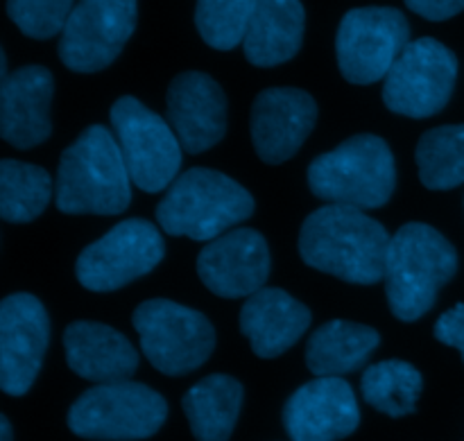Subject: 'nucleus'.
Returning a JSON list of instances; mask_svg holds the SVG:
<instances>
[{
	"label": "nucleus",
	"instance_id": "7ed1b4c3",
	"mask_svg": "<svg viewBox=\"0 0 464 441\" xmlns=\"http://www.w3.org/2000/svg\"><path fill=\"white\" fill-rule=\"evenodd\" d=\"M458 272V252L438 229L408 222L390 238L385 258V294L401 321H417L438 302Z\"/></svg>",
	"mask_w": 464,
	"mask_h": 441
},
{
	"label": "nucleus",
	"instance_id": "7c9ffc66",
	"mask_svg": "<svg viewBox=\"0 0 464 441\" xmlns=\"http://www.w3.org/2000/svg\"><path fill=\"white\" fill-rule=\"evenodd\" d=\"M0 441H14L12 424H9L7 417H0Z\"/></svg>",
	"mask_w": 464,
	"mask_h": 441
},
{
	"label": "nucleus",
	"instance_id": "412c9836",
	"mask_svg": "<svg viewBox=\"0 0 464 441\" xmlns=\"http://www.w3.org/2000/svg\"><path fill=\"white\" fill-rule=\"evenodd\" d=\"M306 30L302 0H256L247 36L245 57L258 68H272L290 62L299 53Z\"/></svg>",
	"mask_w": 464,
	"mask_h": 441
},
{
	"label": "nucleus",
	"instance_id": "bb28decb",
	"mask_svg": "<svg viewBox=\"0 0 464 441\" xmlns=\"http://www.w3.org/2000/svg\"><path fill=\"white\" fill-rule=\"evenodd\" d=\"M256 0H198L195 27L204 43L216 50H234L247 36Z\"/></svg>",
	"mask_w": 464,
	"mask_h": 441
},
{
	"label": "nucleus",
	"instance_id": "6ab92c4d",
	"mask_svg": "<svg viewBox=\"0 0 464 441\" xmlns=\"http://www.w3.org/2000/svg\"><path fill=\"white\" fill-rule=\"evenodd\" d=\"M66 362L80 379L93 383L130 380L139 369V351L121 333L100 321H72L63 331Z\"/></svg>",
	"mask_w": 464,
	"mask_h": 441
},
{
	"label": "nucleus",
	"instance_id": "c85d7f7f",
	"mask_svg": "<svg viewBox=\"0 0 464 441\" xmlns=\"http://www.w3.org/2000/svg\"><path fill=\"white\" fill-rule=\"evenodd\" d=\"M435 338L447 347L458 349L464 362V303H456L451 311L442 312L435 324Z\"/></svg>",
	"mask_w": 464,
	"mask_h": 441
},
{
	"label": "nucleus",
	"instance_id": "4be33fe9",
	"mask_svg": "<svg viewBox=\"0 0 464 441\" xmlns=\"http://www.w3.org/2000/svg\"><path fill=\"white\" fill-rule=\"evenodd\" d=\"M381 344L379 331L334 320L315 329L306 344V367L317 379H343L361 369Z\"/></svg>",
	"mask_w": 464,
	"mask_h": 441
},
{
	"label": "nucleus",
	"instance_id": "6e6552de",
	"mask_svg": "<svg viewBox=\"0 0 464 441\" xmlns=\"http://www.w3.org/2000/svg\"><path fill=\"white\" fill-rule=\"evenodd\" d=\"M109 118L131 184L145 193H161L175 184L181 170L184 148L170 122L131 95L118 98Z\"/></svg>",
	"mask_w": 464,
	"mask_h": 441
},
{
	"label": "nucleus",
	"instance_id": "f03ea898",
	"mask_svg": "<svg viewBox=\"0 0 464 441\" xmlns=\"http://www.w3.org/2000/svg\"><path fill=\"white\" fill-rule=\"evenodd\" d=\"M54 199L68 216H121L130 206L131 177L121 145L107 127H86L63 149Z\"/></svg>",
	"mask_w": 464,
	"mask_h": 441
},
{
	"label": "nucleus",
	"instance_id": "f257e3e1",
	"mask_svg": "<svg viewBox=\"0 0 464 441\" xmlns=\"http://www.w3.org/2000/svg\"><path fill=\"white\" fill-rule=\"evenodd\" d=\"M392 235L362 208L326 204L304 220L299 254L308 267L347 283L374 285L385 276Z\"/></svg>",
	"mask_w": 464,
	"mask_h": 441
},
{
	"label": "nucleus",
	"instance_id": "f8f14e48",
	"mask_svg": "<svg viewBox=\"0 0 464 441\" xmlns=\"http://www.w3.org/2000/svg\"><path fill=\"white\" fill-rule=\"evenodd\" d=\"M136 0H80L59 39V59L75 72L111 66L136 30Z\"/></svg>",
	"mask_w": 464,
	"mask_h": 441
},
{
	"label": "nucleus",
	"instance_id": "2f4dec72",
	"mask_svg": "<svg viewBox=\"0 0 464 441\" xmlns=\"http://www.w3.org/2000/svg\"><path fill=\"white\" fill-rule=\"evenodd\" d=\"M7 75V57H5V50H0V80H5Z\"/></svg>",
	"mask_w": 464,
	"mask_h": 441
},
{
	"label": "nucleus",
	"instance_id": "c756f323",
	"mask_svg": "<svg viewBox=\"0 0 464 441\" xmlns=\"http://www.w3.org/2000/svg\"><path fill=\"white\" fill-rule=\"evenodd\" d=\"M406 5L426 21H449L464 12V0H406Z\"/></svg>",
	"mask_w": 464,
	"mask_h": 441
},
{
	"label": "nucleus",
	"instance_id": "f3484780",
	"mask_svg": "<svg viewBox=\"0 0 464 441\" xmlns=\"http://www.w3.org/2000/svg\"><path fill=\"white\" fill-rule=\"evenodd\" d=\"M166 116L184 152H207L227 134V95L211 75L186 71L170 81Z\"/></svg>",
	"mask_w": 464,
	"mask_h": 441
},
{
	"label": "nucleus",
	"instance_id": "a211bd4d",
	"mask_svg": "<svg viewBox=\"0 0 464 441\" xmlns=\"http://www.w3.org/2000/svg\"><path fill=\"white\" fill-rule=\"evenodd\" d=\"M54 80L45 66H23L0 80V134L12 148L30 149L48 140Z\"/></svg>",
	"mask_w": 464,
	"mask_h": 441
},
{
	"label": "nucleus",
	"instance_id": "5701e85b",
	"mask_svg": "<svg viewBox=\"0 0 464 441\" xmlns=\"http://www.w3.org/2000/svg\"><path fill=\"white\" fill-rule=\"evenodd\" d=\"M243 385L227 374H213L195 383L181 398L193 437L229 441L243 406Z\"/></svg>",
	"mask_w": 464,
	"mask_h": 441
},
{
	"label": "nucleus",
	"instance_id": "9d476101",
	"mask_svg": "<svg viewBox=\"0 0 464 441\" xmlns=\"http://www.w3.org/2000/svg\"><path fill=\"white\" fill-rule=\"evenodd\" d=\"M458 80V57L442 41H411L383 81V102L408 118H429L451 100Z\"/></svg>",
	"mask_w": 464,
	"mask_h": 441
},
{
	"label": "nucleus",
	"instance_id": "dca6fc26",
	"mask_svg": "<svg viewBox=\"0 0 464 441\" xmlns=\"http://www.w3.org/2000/svg\"><path fill=\"white\" fill-rule=\"evenodd\" d=\"M361 424L356 394L343 379H315L302 385L284 407L290 441H340Z\"/></svg>",
	"mask_w": 464,
	"mask_h": 441
},
{
	"label": "nucleus",
	"instance_id": "aec40b11",
	"mask_svg": "<svg viewBox=\"0 0 464 441\" xmlns=\"http://www.w3.org/2000/svg\"><path fill=\"white\" fill-rule=\"evenodd\" d=\"M311 311L281 288H263L240 311V333L258 358H279L304 338Z\"/></svg>",
	"mask_w": 464,
	"mask_h": 441
},
{
	"label": "nucleus",
	"instance_id": "39448f33",
	"mask_svg": "<svg viewBox=\"0 0 464 441\" xmlns=\"http://www.w3.org/2000/svg\"><path fill=\"white\" fill-rule=\"evenodd\" d=\"M306 179L315 197L365 211L390 202L397 186V166L381 136L358 134L313 158Z\"/></svg>",
	"mask_w": 464,
	"mask_h": 441
},
{
	"label": "nucleus",
	"instance_id": "4468645a",
	"mask_svg": "<svg viewBox=\"0 0 464 441\" xmlns=\"http://www.w3.org/2000/svg\"><path fill=\"white\" fill-rule=\"evenodd\" d=\"M272 258L267 240L254 229H231L211 240L198 256V276L225 299L252 297L266 288Z\"/></svg>",
	"mask_w": 464,
	"mask_h": 441
},
{
	"label": "nucleus",
	"instance_id": "393cba45",
	"mask_svg": "<svg viewBox=\"0 0 464 441\" xmlns=\"http://www.w3.org/2000/svg\"><path fill=\"white\" fill-rule=\"evenodd\" d=\"M53 197V179L32 163L5 158L0 163V217L12 225L36 220Z\"/></svg>",
	"mask_w": 464,
	"mask_h": 441
},
{
	"label": "nucleus",
	"instance_id": "b1692460",
	"mask_svg": "<svg viewBox=\"0 0 464 441\" xmlns=\"http://www.w3.org/2000/svg\"><path fill=\"white\" fill-rule=\"evenodd\" d=\"M424 380L417 367L406 360H383L362 371V398L383 415L408 417L417 410Z\"/></svg>",
	"mask_w": 464,
	"mask_h": 441
},
{
	"label": "nucleus",
	"instance_id": "cd10ccee",
	"mask_svg": "<svg viewBox=\"0 0 464 441\" xmlns=\"http://www.w3.org/2000/svg\"><path fill=\"white\" fill-rule=\"evenodd\" d=\"M72 9V0H7V14L14 25L39 41L62 34Z\"/></svg>",
	"mask_w": 464,
	"mask_h": 441
},
{
	"label": "nucleus",
	"instance_id": "0eeeda50",
	"mask_svg": "<svg viewBox=\"0 0 464 441\" xmlns=\"http://www.w3.org/2000/svg\"><path fill=\"white\" fill-rule=\"evenodd\" d=\"M140 351L166 376L199 369L216 349V331L207 315L170 299H150L131 315Z\"/></svg>",
	"mask_w": 464,
	"mask_h": 441
},
{
	"label": "nucleus",
	"instance_id": "2eb2a0df",
	"mask_svg": "<svg viewBox=\"0 0 464 441\" xmlns=\"http://www.w3.org/2000/svg\"><path fill=\"white\" fill-rule=\"evenodd\" d=\"M317 120V104L306 91L293 86L266 89L256 95L249 131L258 158L279 166L293 158Z\"/></svg>",
	"mask_w": 464,
	"mask_h": 441
},
{
	"label": "nucleus",
	"instance_id": "a878e982",
	"mask_svg": "<svg viewBox=\"0 0 464 441\" xmlns=\"http://www.w3.org/2000/svg\"><path fill=\"white\" fill-rule=\"evenodd\" d=\"M417 168L429 190H451L464 184V125H442L421 134Z\"/></svg>",
	"mask_w": 464,
	"mask_h": 441
},
{
	"label": "nucleus",
	"instance_id": "9b49d317",
	"mask_svg": "<svg viewBox=\"0 0 464 441\" xmlns=\"http://www.w3.org/2000/svg\"><path fill=\"white\" fill-rule=\"evenodd\" d=\"M163 256V235L152 222L122 220L80 254L75 274L91 292H113L150 274Z\"/></svg>",
	"mask_w": 464,
	"mask_h": 441
},
{
	"label": "nucleus",
	"instance_id": "20e7f679",
	"mask_svg": "<svg viewBox=\"0 0 464 441\" xmlns=\"http://www.w3.org/2000/svg\"><path fill=\"white\" fill-rule=\"evenodd\" d=\"M247 188L211 168L181 172L157 206V222L168 235L211 243L254 213Z\"/></svg>",
	"mask_w": 464,
	"mask_h": 441
},
{
	"label": "nucleus",
	"instance_id": "ddd939ff",
	"mask_svg": "<svg viewBox=\"0 0 464 441\" xmlns=\"http://www.w3.org/2000/svg\"><path fill=\"white\" fill-rule=\"evenodd\" d=\"M50 342L44 303L27 292L9 294L0 303V388L9 397L30 392Z\"/></svg>",
	"mask_w": 464,
	"mask_h": 441
},
{
	"label": "nucleus",
	"instance_id": "1a4fd4ad",
	"mask_svg": "<svg viewBox=\"0 0 464 441\" xmlns=\"http://www.w3.org/2000/svg\"><path fill=\"white\" fill-rule=\"evenodd\" d=\"M408 43L411 25L399 9H349L335 36L340 72L347 81L362 86L385 80Z\"/></svg>",
	"mask_w": 464,
	"mask_h": 441
},
{
	"label": "nucleus",
	"instance_id": "423d86ee",
	"mask_svg": "<svg viewBox=\"0 0 464 441\" xmlns=\"http://www.w3.org/2000/svg\"><path fill=\"white\" fill-rule=\"evenodd\" d=\"M168 417L166 398L131 380L86 389L68 410V428L82 439L134 441L159 433Z\"/></svg>",
	"mask_w": 464,
	"mask_h": 441
}]
</instances>
